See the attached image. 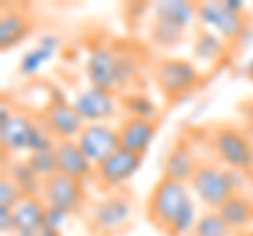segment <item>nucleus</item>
<instances>
[{"label": "nucleus", "instance_id": "nucleus-1", "mask_svg": "<svg viewBox=\"0 0 253 236\" xmlns=\"http://www.w3.org/2000/svg\"><path fill=\"white\" fill-rule=\"evenodd\" d=\"M146 217L167 236L192 234L199 215L188 184L161 177L146 200Z\"/></svg>", "mask_w": 253, "mask_h": 236}, {"label": "nucleus", "instance_id": "nucleus-2", "mask_svg": "<svg viewBox=\"0 0 253 236\" xmlns=\"http://www.w3.org/2000/svg\"><path fill=\"white\" fill-rule=\"evenodd\" d=\"M84 76L89 80V86L123 95V91L131 89V84L137 80L139 61L131 51H123L114 44L101 42L91 46L86 53Z\"/></svg>", "mask_w": 253, "mask_h": 236}, {"label": "nucleus", "instance_id": "nucleus-3", "mask_svg": "<svg viewBox=\"0 0 253 236\" xmlns=\"http://www.w3.org/2000/svg\"><path fill=\"white\" fill-rule=\"evenodd\" d=\"M188 186L196 200L207 207V211H217L228 198L243 192L245 173L232 171L219 162L205 160L199 164Z\"/></svg>", "mask_w": 253, "mask_h": 236}, {"label": "nucleus", "instance_id": "nucleus-4", "mask_svg": "<svg viewBox=\"0 0 253 236\" xmlns=\"http://www.w3.org/2000/svg\"><path fill=\"white\" fill-rule=\"evenodd\" d=\"M133 204V196L126 190L108 192L89 207L86 230L91 236H118L131 224Z\"/></svg>", "mask_w": 253, "mask_h": 236}, {"label": "nucleus", "instance_id": "nucleus-5", "mask_svg": "<svg viewBox=\"0 0 253 236\" xmlns=\"http://www.w3.org/2000/svg\"><path fill=\"white\" fill-rule=\"evenodd\" d=\"M209 146L219 164L245 175L253 173V139L247 131L234 124H217L209 133Z\"/></svg>", "mask_w": 253, "mask_h": 236}, {"label": "nucleus", "instance_id": "nucleus-6", "mask_svg": "<svg viewBox=\"0 0 253 236\" xmlns=\"http://www.w3.org/2000/svg\"><path fill=\"white\" fill-rule=\"evenodd\" d=\"M152 78L158 93L175 101L192 93L201 84V68L184 57H161L152 68Z\"/></svg>", "mask_w": 253, "mask_h": 236}, {"label": "nucleus", "instance_id": "nucleus-7", "mask_svg": "<svg viewBox=\"0 0 253 236\" xmlns=\"http://www.w3.org/2000/svg\"><path fill=\"white\" fill-rule=\"evenodd\" d=\"M196 23L199 28L211 30L224 40L239 42L249 32V21L245 13H234L224 4V0L217 2H199L196 4Z\"/></svg>", "mask_w": 253, "mask_h": 236}, {"label": "nucleus", "instance_id": "nucleus-8", "mask_svg": "<svg viewBox=\"0 0 253 236\" xmlns=\"http://www.w3.org/2000/svg\"><path fill=\"white\" fill-rule=\"evenodd\" d=\"M36 120L38 116L28 114L26 110H13L11 104L2 101V106H0V146H2V152H28Z\"/></svg>", "mask_w": 253, "mask_h": 236}, {"label": "nucleus", "instance_id": "nucleus-9", "mask_svg": "<svg viewBox=\"0 0 253 236\" xmlns=\"http://www.w3.org/2000/svg\"><path fill=\"white\" fill-rule=\"evenodd\" d=\"M141 162H144V156L126 152V150H116L112 156H108L106 160L95 164L93 182L106 194L123 190V186L126 182H131V177L139 171Z\"/></svg>", "mask_w": 253, "mask_h": 236}, {"label": "nucleus", "instance_id": "nucleus-10", "mask_svg": "<svg viewBox=\"0 0 253 236\" xmlns=\"http://www.w3.org/2000/svg\"><path fill=\"white\" fill-rule=\"evenodd\" d=\"M41 198L44 200L46 209H55L66 213L68 217L83 211L86 194H84V184L76 182L72 177H66L61 173H55L53 177L42 182V194Z\"/></svg>", "mask_w": 253, "mask_h": 236}, {"label": "nucleus", "instance_id": "nucleus-11", "mask_svg": "<svg viewBox=\"0 0 253 236\" xmlns=\"http://www.w3.org/2000/svg\"><path fill=\"white\" fill-rule=\"evenodd\" d=\"M72 106L84 124L106 122L118 114L121 97L114 95V93L95 89V86H84L72 97Z\"/></svg>", "mask_w": 253, "mask_h": 236}, {"label": "nucleus", "instance_id": "nucleus-12", "mask_svg": "<svg viewBox=\"0 0 253 236\" xmlns=\"http://www.w3.org/2000/svg\"><path fill=\"white\" fill-rule=\"evenodd\" d=\"M78 148L83 150V154L95 164H99L101 160H106L108 156H112L116 150H121L118 144V131L110 122H93L84 124L83 131L76 137Z\"/></svg>", "mask_w": 253, "mask_h": 236}, {"label": "nucleus", "instance_id": "nucleus-13", "mask_svg": "<svg viewBox=\"0 0 253 236\" xmlns=\"http://www.w3.org/2000/svg\"><path fill=\"white\" fill-rule=\"evenodd\" d=\"M38 118L44 122V127L53 133L57 141L59 139H76L78 133L84 127L83 118L76 114L72 101H66L61 97H53L46 101V106L42 108V112L38 114Z\"/></svg>", "mask_w": 253, "mask_h": 236}, {"label": "nucleus", "instance_id": "nucleus-14", "mask_svg": "<svg viewBox=\"0 0 253 236\" xmlns=\"http://www.w3.org/2000/svg\"><path fill=\"white\" fill-rule=\"evenodd\" d=\"M161 122L158 120H146V118H131L125 116L121 124L116 127L118 131V144H121V150L146 156V152L150 150L152 141L158 133Z\"/></svg>", "mask_w": 253, "mask_h": 236}, {"label": "nucleus", "instance_id": "nucleus-15", "mask_svg": "<svg viewBox=\"0 0 253 236\" xmlns=\"http://www.w3.org/2000/svg\"><path fill=\"white\" fill-rule=\"evenodd\" d=\"M199 158H196L194 148L190 146L188 139H177L163 158V177L173 179L179 184H190L199 169Z\"/></svg>", "mask_w": 253, "mask_h": 236}, {"label": "nucleus", "instance_id": "nucleus-16", "mask_svg": "<svg viewBox=\"0 0 253 236\" xmlns=\"http://www.w3.org/2000/svg\"><path fill=\"white\" fill-rule=\"evenodd\" d=\"M55 160H57V173L66 177H72L76 182L86 184L93 182V162L83 154L76 139H59L55 146Z\"/></svg>", "mask_w": 253, "mask_h": 236}, {"label": "nucleus", "instance_id": "nucleus-17", "mask_svg": "<svg viewBox=\"0 0 253 236\" xmlns=\"http://www.w3.org/2000/svg\"><path fill=\"white\" fill-rule=\"evenodd\" d=\"M32 28H34V19L23 9L2 6V15H0V49H15L21 40H26L30 36Z\"/></svg>", "mask_w": 253, "mask_h": 236}, {"label": "nucleus", "instance_id": "nucleus-18", "mask_svg": "<svg viewBox=\"0 0 253 236\" xmlns=\"http://www.w3.org/2000/svg\"><path fill=\"white\" fill-rule=\"evenodd\" d=\"M46 226V204L41 196H23L13 207L15 234H38Z\"/></svg>", "mask_w": 253, "mask_h": 236}, {"label": "nucleus", "instance_id": "nucleus-19", "mask_svg": "<svg viewBox=\"0 0 253 236\" xmlns=\"http://www.w3.org/2000/svg\"><path fill=\"white\" fill-rule=\"evenodd\" d=\"M59 46H61V40L57 34H42L36 40V44L19 57V66H17L19 74L23 78L36 76L42 70V66H46L53 59V55L59 51Z\"/></svg>", "mask_w": 253, "mask_h": 236}, {"label": "nucleus", "instance_id": "nucleus-20", "mask_svg": "<svg viewBox=\"0 0 253 236\" xmlns=\"http://www.w3.org/2000/svg\"><path fill=\"white\" fill-rule=\"evenodd\" d=\"M228 53V42L211 30L196 28L192 36V57L199 64L215 66L219 59H224Z\"/></svg>", "mask_w": 253, "mask_h": 236}, {"label": "nucleus", "instance_id": "nucleus-21", "mask_svg": "<svg viewBox=\"0 0 253 236\" xmlns=\"http://www.w3.org/2000/svg\"><path fill=\"white\" fill-rule=\"evenodd\" d=\"M152 19L167 21L171 26L188 30L196 23V4L186 0H165L152 4Z\"/></svg>", "mask_w": 253, "mask_h": 236}, {"label": "nucleus", "instance_id": "nucleus-22", "mask_svg": "<svg viewBox=\"0 0 253 236\" xmlns=\"http://www.w3.org/2000/svg\"><path fill=\"white\" fill-rule=\"evenodd\" d=\"M217 215L232 232H241L245 228L253 226V198L247 194H234L217 209Z\"/></svg>", "mask_w": 253, "mask_h": 236}, {"label": "nucleus", "instance_id": "nucleus-23", "mask_svg": "<svg viewBox=\"0 0 253 236\" xmlns=\"http://www.w3.org/2000/svg\"><path fill=\"white\" fill-rule=\"evenodd\" d=\"M4 175L13 179L23 196H41L42 194V179L28 167L26 160L13 158V160H9V164L4 162Z\"/></svg>", "mask_w": 253, "mask_h": 236}, {"label": "nucleus", "instance_id": "nucleus-24", "mask_svg": "<svg viewBox=\"0 0 253 236\" xmlns=\"http://www.w3.org/2000/svg\"><path fill=\"white\" fill-rule=\"evenodd\" d=\"M121 106L131 118H146V120H158V110L156 101L146 95L144 91H126L121 95Z\"/></svg>", "mask_w": 253, "mask_h": 236}, {"label": "nucleus", "instance_id": "nucleus-25", "mask_svg": "<svg viewBox=\"0 0 253 236\" xmlns=\"http://www.w3.org/2000/svg\"><path fill=\"white\" fill-rule=\"evenodd\" d=\"M184 36H186V30H181L177 26H171V23L158 21V19L150 21L148 38H150V42L161 51H171V49H175V46H179L184 42Z\"/></svg>", "mask_w": 253, "mask_h": 236}, {"label": "nucleus", "instance_id": "nucleus-26", "mask_svg": "<svg viewBox=\"0 0 253 236\" xmlns=\"http://www.w3.org/2000/svg\"><path fill=\"white\" fill-rule=\"evenodd\" d=\"M190 236H232V230L224 224L217 211H205L203 215H199V222Z\"/></svg>", "mask_w": 253, "mask_h": 236}, {"label": "nucleus", "instance_id": "nucleus-27", "mask_svg": "<svg viewBox=\"0 0 253 236\" xmlns=\"http://www.w3.org/2000/svg\"><path fill=\"white\" fill-rule=\"evenodd\" d=\"M28 162V167L36 173L38 177L42 179H49L53 177L55 173H57V160H55V150H42V152H32L28 154L26 158H23Z\"/></svg>", "mask_w": 253, "mask_h": 236}, {"label": "nucleus", "instance_id": "nucleus-28", "mask_svg": "<svg viewBox=\"0 0 253 236\" xmlns=\"http://www.w3.org/2000/svg\"><path fill=\"white\" fill-rule=\"evenodd\" d=\"M21 198H23L21 190L15 186V182H13L11 177H6L4 173H2V177H0V207L13 209Z\"/></svg>", "mask_w": 253, "mask_h": 236}, {"label": "nucleus", "instance_id": "nucleus-29", "mask_svg": "<svg viewBox=\"0 0 253 236\" xmlns=\"http://www.w3.org/2000/svg\"><path fill=\"white\" fill-rule=\"evenodd\" d=\"M0 232L4 236L15 234V228H13V209L9 207H0Z\"/></svg>", "mask_w": 253, "mask_h": 236}, {"label": "nucleus", "instance_id": "nucleus-30", "mask_svg": "<svg viewBox=\"0 0 253 236\" xmlns=\"http://www.w3.org/2000/svg\"><path fill=\"white\" fill-rule=\"evenodd\" d=\"M68 215L61 213V211H55V209H46V226L55 228V230H61L63 224H66Z\"/></svg>", "mask_w": 253, "mask_h": 236}, {"label": "nucleus", "instance_id": "nucleus-31", "mask_svg": "<svg viewBox=\"0 0 253 236\" xmlns=\"http://www.w3.org/2000/svg\"><path fill=\"white\" fill-rule=\"evenodd\" d=\"M224 4L234 13H245L247 11V4H245L243 0H224Z\"/></svg>", "mask_w": 253, "mask_h": 236}, {"label": "nucleus", "instance_id": "nucleus-32", "mask_svg": "<svg viewBox=\"0 0 253 236\" xmlns=\"http://www.w3.org/2000/svg\"><path fill=\"white\" fill-rule=\"evenodd\" d=\"M38 236H61V230H55V228H49L44 226L41 232H38Z\"/></svg>", "mask_w": 253, "mask_h": 236}, {"label": "nucleus", "instance_id": "nucleus-33", "mask_svg": "<svg viewBox=\"0 0 253 236\" xmlns=\"http://www.w3.org/2000/svg\"><path fill=\"white\" fill-rule=\"evenodd\" d=\"M245 76H247V78H253V57L247 61V66H245Z\"/></svg>", "mask_w": 253, "mask_h": 236}, {"label": "nucleus", "instance_id": "nucleus-34", "mask_svg": "<svg viewBox=\"0 0 253 236\" xmlns=\"http://www.w3.org/2000/svg\"><path fill=\"white\" fill-rule=\"evenodd\" d=\"M13 236H38V234H13Z\"/></svg>", "mask_w": 253, "mask_h": 236}, {"label": "nucleus", "instance_id": "nucleus-35", "mask_svg": "<svg viewBox=\"0 0 253 236\" xmlns=\"http://www.w3.org/2000/svg\"><path fill=\"white\" fill-rule=\"evenodd\" d=\"M247 236H253V228H251V232H249V234H247Z\"/></svg>", "mask_w": 253, "mask_h": 236}]
</instances>
